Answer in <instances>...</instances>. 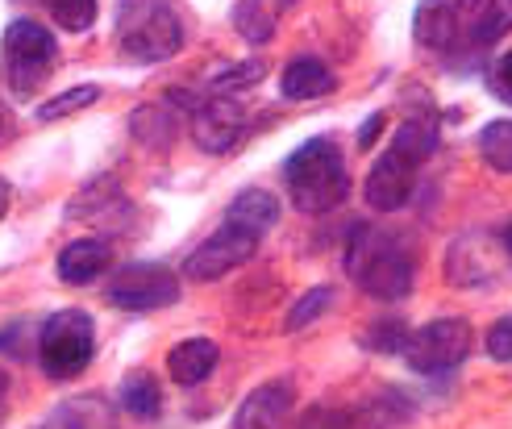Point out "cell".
<instances>
[{"label": "cell", "mask_w": 512, "mask_h": 429, "mask_svg": "<svg viewBox=\"0 0 512 429\" xmlns=\"http://www.w3.org/2000/svg\"><path fill=\"white\" fill-rule=\"evenodd\" d=\"M284 180L300 213H329L350 196L346 163L329 138H309L304 146H296L284 163Z\"/></svg>", "instance_id": "1"}, {"label": "cell", "mask_w": 512, "mask_h": 429, "mask_svg": "<svg viewBox=\"0 0 512 429\" xmlns=\"http://www.w3.org/2000/svg\"><path fill=\"white\" fill-rule=\"evenodd\" d=\"M117 46L134 63H163L184 46V25L167 0H121Z\"/></svg>", "instance_id": "2"}, {"label": "cell", "mask_w": 512, "mask_h": 429, "mask_svg": "<svg viewBox=\"0 0 512 429\" xmlns=\"http://www.w3.org/2000/svg\"><path fill=\"white\" fill-rule=\"evenodd\" d=\"M96 355V325L84 309H63L46 317L38 334V363L50 380H75Z\"/></svg>", "instance_id": "3"}, {"label": "cell", "mask_w": 512, "mask_h": 429, "mask_svg": "<svg viewBox=\"0 0 512 429\" xmlns=\"http://www.w3.org/2000/svg\"><path fill=\"white\" fill-rule=\"evenodd\" d=\"M55 55H59L55 34L30 17H17L5 30V42H0V63H5L9 88L17 96H30L55 67Z\"/></svg>", "instance_id": "4"}, {"label": "cell", "mask_w": 512, "mask_h": 429, "mask_svg": "<svg viewBox=\"0 0 512 429\" xmlns=\"http://www.w3.org/2000/svg\"><path fill=\"white\" fill-rule=\"evenodd\" d=\"M358 238H363V246L354 242L346 259V271L358 280V288L375 300H404L413 292V259L367 230H358Z\"/></svg>", "instance_id": "5"}, {"label": "cell", "mask_w": 512, "mask_h": 429, "mask_svg": "<svg viewBox=\"0 0 512 429\" xmlns=\"http://www.w3.org/2000/svg\"><path fill=\"white\" fill-rule=\"evenodd\" d=\"M467 350H471V325L463 317H438V321L421 325L417 334H408L400 355L421 375H442L463 363Z\"/></svg>", "instance_id": "6"}, {"label": "cell", "mask_w": 512, "mask_h": 429, "mask_svg": "<svg viewBox=\"0 0 512 429\" xmlns=\"http://www.w3.org/2000/svg\"><path fill=\"white\" fill-rule=\"evenodd\" d=\"M109 305L125 313H155L179 300V280L175 271L163 263H130L125 271L113 275L109 284Z\"/></svg>", "instance_id": "7"}, {"label": "cell", "mask_w": 512, "mask_h": 429, "mask_svg": "<svg viewBox=\"0 0 512 429\" xmlns=\"http://www.w3.org/2000/svg\"><path fill=\"white\" fill-rule=\"evenodd\" d=\"M254 246H259V234H250L242 230L238 221H221V230L204 238L188 263H184V275L196 284H209V280H221V275H229L234 267H242L250 255H254Z\"/></svg>", "instance_id": "8"}, {"label": "cell", "mask_w": 512, "mask_h": 429, "mask_svg": "<svg viewBox=\"0 0 512 429\" xmlns=\"http://www.w3.org/2000/svg\"><path fill=\"white\" fill-rule=\"evenodd\" d=\"M417 167L408 155H400V150H383V155L375 159V167L367 171V184H363V196H367V205L375 213H396L404 209L408 200H413L417 192Z\"/></svg>", "instance_id": "9"}, {"label": "cell", "mask_w": 512, "mask_h": 429, "mask_svg": "<svg viewBox=\"0 0 512 429\" xmlns=\"http://www.w3.org/2000/svg\"><path fill=\"white\" fill-rule=\"evenodd\" d=\"M292 384L288 380H271L263 388H254L238 413H234V429H288L292 425Z\"/></svg>", "instance_id": "10"}, {"label": "cell", "mask_w": 512, "mask_h": 429, "mask_svg": "<svg viewBox=\"0 0 512 429\" xmlns=\"http://www.w3.org/2000/svg\"><path fill=\"white\" fill-rule=\"evenodd\" d=\"M246 130V113L238 105H229L225 96H213L209 105L196 109V121H192V134H196V146L204 155H225Z\"/></svg>", "instance_id": "11"}, {"label": "cell", "mask_w": 512, "mask_h": 429, "mask_svg": "<svg viewBox=\"0 0 512 429\" xmlns=\"http://www.w3.org/2000/svg\"><path fill=\"white\" fill-rule=\"evenodd\" d=\"M217 359H221V350H217L213 338H188V342H179L167 355V375L175 384L196 388V384H204L217 371Z\"/></svg>", "instance_id": "12"}, {"label": "cell", "mask_w": 512, "mask_h": 429, "mask_svg": "<svg viewBox=\"0 0 512 429\" xmlns=\"http://www.w3.org/2000/svg\"><path fill=\"white\" fill-rule=\"evenodd\" d=\"M109 263H113V250L100 238H75L59 250V275L67 284H92L96 275L109 271Z\"/></svg>", "instance_id": "13"}, {"label": "cell", "mask_w": 512, "mask_h": 429, "mask_svg": "<svg viewBox=\"0 0 512 429\" xmlns=\"http://www.w3.org/2000/svg\"><path fill=\"white\" fill-rule=\"evenodd\" d=\"M413 38L425 50H450L458 38V0H421L413 17Z\"/></svg>", "instance_id": "14"}, {"label": "cell", "mask_w": 512, "mask_h": 429, "mask_svg": "<svg viewBox=\"0 0 512 429\" xmlns=\"http://www.w3.org/2000/svg\"><path fill=\"white\" fill-rule=\"evenodd\" d=\"M279 92L288 100H317L325 92H334V71H329L321 59L300 55L284 67V80H279Z\"/></svg>", "instance_id": "15"}, {"label": "cell", "mask_w": 512, "mask_h": 429, "mask_svg": "<svg viewBox=\"0 0 512 429\" xmlns=\"http://www.w3.org/2000/svg\"><path fill=\"white\" fill-rule=\"evenodd\" d=\"M292 5V0H238L234 9V30L250 42V46H263L271 42L279 17H284V9Z\"/></svg>", "instance_id": "16"}, {"label": "cell", "mask_w": 512, "mask_h": 429, "mask_svg": "<svg viewBox=\"0 0 512 429\" xmlns=\"http://www.w3.org/2000/svg\"><path fill=\"white\" fill-rule=\"evenodd\" d=\"M225 221H238L242 230H250V234H267L271 225L279 221V200L271 196V192H263V188H246L234 205H229V213H225Z\"/></svg>", "instance_id": "17"}, {"label": "cell", "mask_w": 512, "mask_h": 429, "mask_svg": "<svg viewBox=\"0 0 512 429\" xmlns=\"http://www.w3.org/2000/svg\"><path fill=\"white\" fill-rule=\"evenodd\" d=\"M121 405L142 421H155L163 413V388L150 371H130L121 380Z\"/></svg>", "instance_id": "18"}, {"label": "cell", "mask_w": 512, "mask_h": 429, "mask_svg": "<svg viewBox=\"0 0 512 429\" xmlns=\"http://www.w3.org/2000/svg\"><path fill=\"white\" fill-rule=\"evenodd\" d=\"M392 150H400V155H408L413 163H425L433 150H438V121L433 117H408L392 138Z\"/></svg>", "instance_id": "19"}, {"label": "cell", "mask_w": 512, "mask_h": 429, "mask_svg": "<svg viewBox=\"0 0 512 429\" xmlns=\"http://www.w3.org/2000/svg\"><path fill=\"white\" fill-rule=\"evenodd\" d=\"M63 429H117V413L100 396H75L59 409Z\"/></svg>", "instance_id": "20"}, {"label": "cell", "mask_w": 512, "mask_h": 429, "mask_svg": "<svg viewBox=\"0 0 512 429\" xmlns=\"http://www.w3.org/2000/svg\"><path fill=\"white\" fill-rule=\"evenodd\" d=\"M479 155H483V163H488V167H496L500 175H512V117H500L492 125H483Z\"/></svg>", "instance_id": "21"}, {"label": "cell", "mask_w": 512, "mask_h": 429, "mask_svg": "<svg viewBox=\"0 0 512 429\" xmlns=\"http://www.w3.org/2000/svg\"><path fill=\"white\" fill-rule=\"evenodd\" d=\"M130 130H134L142 142H150V146H167L171 134H175V125H171V113H167V109L146 105V109H138V113L130 117Z\"/></svg>", "instance_id": "22"}, {"label": "cell", "mask_w": 512, "mask_h": 429, "mask_svg": "<svg viewBox=\"0 0 512 429\" xmlns=\"http://www.w3.org/2000/svg\"><path fill=\"white\" fill-rule=\"evenodd\" d=\"M100 100V88L96 84H80V88H71L55 100H46V105H38V121H59V117H71V113H80L88 105H96Z\"/></svg>", "instance_id": "23"}, {"label": "cell", "mask_w": 512, "mask_h": 429, "mask_svg": "<svg viewBox=\"0 0 512 429\" xmlns=\"http://www.w3.org/2000/svg\"><path fill=\"white\" fill-rule=\"evenodd\" d=\"M96 5L100 0H46L50 17H55L67 34H84L88 25L96 21Z\"/></svg>", "instance_id": "24"}, {"label": "cell", "mask_w": 512, "mask_h": 429, "mask_svg": "<svg viewBox=\"0 0 512 429\" xmlns=\"http://www.w3.org/2000/svg\"><path fill=\"white\" fill-rule=\"evenodd\" d=\"M267 75V63L263 59H246V63H234V67H225L221 75H213V92L225 96V92H242V88H254Z\"/></svg>", "instance_id": "25"}, {"label": "cell", "mask_w": 512, "mask_h": 429, "mask_svg": "<svg viewBox=\"0 0 512 429\" xmlns=\"http://www.w3.org/2000/svg\"><path fill=\"white\" fill-rule=\"evenodd\" d=\"M508 30H512V0H492V5L483 9V17L475 21L471 38H475L479 46H492V42L504 38Z\"/></svg>", "instance_id": "26"}, {"label": "cell", "mask_w": 512, "mask_h": 429, "mask_svg": "<svg viewBox=\"0 0 512 429\" xmlns=\"http://www.w3.org/2000/svg\"><path fill=\"white\" fill-rule=\"evenodd\" d=\"M329 305H334V288L329 284H317V288H309L304 292L296 305H292V313H288V330H304L309 321H317Z\"/></svg>", "instance_id": "27"}, {"label": "cell", "mask_w": 512, "mask_h": 429, "mask_svg": "<svg viewBox=\"0 0 512 429\" xmlns=\"http://www.w3.org/2000/svg\"><path fill=\"white\" fill-rule=\"evenodd\" d=\"M296 429H354V413L346 409H329V405H313L296 417Z\"/></svg>", "instance_id": "28"}, {"label": "cell", "mask_w": 512, "mask_h": 429, "mask_svg": "<svg viewBox=\"0 0 512 429\" xmlns=\"http://www.w3.org/2000/svg\"><path fill=\"white\" fill-rule=\"evenodd\" d=\"M404 338H408V330H404V321H379V325H375V330L367 334V346L383 350V355H396V350L404 346Z\"/></svg>", "instance_id": "29"}, {"label": "cell", "mask_w": 512, "mask_h": 429, "mask_svg": "<svg viewBox=\"0 0 512 429\" xmlns=\"http://www.w3.org/2000/svg\"><path fill=\"white\" fill-rule=\"evenodd\" d=\"M488 355H492L496 363H512V313L492 325V334H488Z\"/></svg>", "instance_id": "30"}, {"label": "cell", "mask_w": 512, "mask_h": 429, "mask_svg": "<svg viewBox=\"0 0 512 429\" xmlns=\"http://www.w3.org/2000/svg\"><path fill=\"white\" fill-rule=\"evenodd\" d=\"M492 92L504 100V105H512V50L500 55L496 67H492Z\"/></svg>", "instance_id": "31"}, {"label": "cell", "mask_w": 512, "mask_h": 429, "mask_svg": "<svg viewBox=\"0 0 512 429\" xmlns=\"http://www.w3.org/2000/svg\"><path fill=\"white\" fill-rule=\"evenodd\" d=\"M379 130H383V113H375V117L367 121V130H358V146H371Z\"/></svg>", "instance_id": "32"}, {"label": "cell", "mask_w": 512, "mask_h": 429, "mask_svg": "<svg viewBox=\"0 0 512 429\" xmlns=\"http://www.w3.org/2000/svg\"><path fill=\"white\" fill-rule=\"evenodd\" d=\"M5 209H9V184L0 180V217H5Z\"/></svg>", "instance_id": "33"}, {"label": "cell", "mask_w": 512, "mask_h": 429, "mask_svg": "<svg viewBox=\"0 0 512 429\" xmlns=\"http://www.w3.org/2000/svg\"><path fill=\"white\" fill-rule=\"evenodd\" d=\"M504 250H508V255H512V221L504 225Z\"/></svg>", "instance_id": "34"}, {"label": "cell", "mask_w": 512, "mask_h": 429, "mask_svg": "<svg viewBox=\"0 0 512 429\" xmlns=\"http://www.w3.org/2000/svg\"><path fill=\"white\" fill-rule=\"evenodd\" d=\"M5 388H9V371L0 367V396H5Z\"/></svg>", "instance_id": "35"}, {"label": "cell", "mask_w": 512, "mask_h": 429, "mask_svg": "<svg viewBox=\"0 0 512 429\" xmlns=\"http://www.w3.org/2000/svg\"><path fill=\"white\" fill-rule=\"evenodd\" d=\"M0 425H5V405H0Z\"/></svg>", "instance_id": "36"}]
</instances>
